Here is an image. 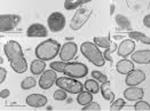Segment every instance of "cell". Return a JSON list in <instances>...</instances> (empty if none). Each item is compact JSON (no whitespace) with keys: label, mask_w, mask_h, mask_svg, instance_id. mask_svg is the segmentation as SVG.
<instances>
[{"label":"cell","mask_w":150,"mask_h":111,"mask_svg":"<svg viewBox=\"0 0 150 111\" xmlns=\"http://www.w3.org/2000/svg\"><path fill=\"white\" fill-rule=\"evenodd\" d=\"M93 11L91 8L87 7H79L77 9V12L75 13V15L72 16L71 18V22H70V29L78 31L80 30L84 25L87 23V21L89 20V17L92 16Z\"/></svg>","instance_id":"6"},{"label":"cell","mask_w":150,"mask_h":111,"mask_svg":"<svg viewBox=\"0 0 150 111\" xmlns=\"http://www.w3.org/2000/svg\"><path fill=\"white\" fill-rule=\"evenodd\" d=\"M5 55L7 56L12 69L16 74H24L28 70V63L24 57L21 45L15 40H8L4 46Z\"/></svg>","instance_id":"1"},{"label":"cell","mask_w":150,"mask_h":111,"mask_svg":"<svg viewBox=\"0 0 150 111\" xmlns=\"http://www.w3.org/2000/svg\"><path fill=\"white\" fill-rule=\"evenodd\" d=\"M134 109L137 111H149L150 110V104L147 101L143 100H139L138 102L134 105Z\"/></svg>","instance_id":"31"},{"label":"cell","mask_w":150,"mask_h":111,"mask_svg":"<svg viewBox=\"0 0 150 111\" xmlns=\"http://www.w3.org/2000/svg\"><path fill=\"white\" fill-rule=\"evenodd\" d=\"M100 90H101V95H102V98L104 100L110 101V102H112L113 100H115V93H113L112 90H111V88H110V83L109 81L103 83L100 87Z\"/></svg>","instance_id":"20"},{"label":"cell","mask_w":150,"mask_h":111,"mask_svg":"<svg viewBox=\"0 0 150 111\" xmlns=\"http://www.w3.org/2000/svg\"><path fill=\"white\" fill-rule=\"evenodd\" d=\"M26 36L29 38H46L48 29L41 23H33L26 29Z\"/></svg>","instance_id":"12"},{"label":"cell","mask_w":150,"mask_h":111,"mask_svg":"<svg viewBox=\"0 0 150 111\" xmlns=\"http://www.w3.org/2000/svg\"><path fill=\"white\" fill-rule=\"evenodd\" d=\"M93 101V94L91 93V92H88V90H83V92H80L79 94H78V96H77V102H78V104H80V105H86L88 103H91Z\"/></svg>","instance_id":"23"},{"label":"cell","mask_w":150,"mask_h":111,"mask_svg":"<svg viewBox=\"0 0 150 111\" xmlns=\"http://www.w3.org/2000/svg\"><path fill=\"white\" fill-rule=\"evenodd\" d=\"M92 77H93L94 79H96V80H98L99 83H101V84L109 81V80H108V77H107V74H104L103 72H101V71H98V70H94V71H92Z\"/></svg>","instance_id":"29"},{"label":"cell","mask_w":150,"mask_h":111,"mask_svg":"<svg viewBox=\"0 0 150 111\" xmlns=\"http://www.w3.org/2000/svg\"><path fill=\"white\" fill-rule=\"evenodd\" d=\"M93 42L95 45H98L99 47H102V48H108L110 45H111V40L109 39L108 37H94L93 39Z\"/></svg>","instance_id":"25"},{"label":"cell","mask_w":150,"mask_h":111,"mask_svg":"<svg viewBox=\"0 0 150 111\" xmlns=\"http://www.w3.org/2000/svg\"><path fill=\"white\" fill-rule=\"evenodd\" d=\"M144 96V89L138 86H128L124 90V98L127 101H139Z\"/></svg>","instance_id":"14"},{"label":"cell","mask_w":150,"mask_h":111,"mask_svg":"<svg viewBox=\"0 0 150 111\" xmlns=\"http://www.w3.org/2000/svg\"><path fill=\"white\" fill-rule=\"evenodd\" d=\"M77 52H78V46L77 44L74 41H67L65 44H63L61 46V49H60V59L64 62H70L74 60L76 55H77Z\"/></svg>","instance_id":"9"},{"label":"cell","mask_w":150,"mask_h":111,"mask_svg":"<svg viewBox=\"0 0 150 111\" xmlns=\"http://www.w3.org/2000/svg\"><path fill=\"white\" fill-rule=\"evenodd\" d=\"M26 104L32 107V108H42L47 104V98L42 94H31L29 96H26L25 100Z\"/></svg>","instance_id":"15"},{"label":"cell","mask_w":150,"mask_h":111,"mask_svg":"<svg viewBox=\"0 0 150 111\" xmlns=\"http://www.w3.org/2000/svg\"><path fill=\"white\" fill-rule=\"evenodd\" d=\"M116 70H117L118 74H129L132 70H134V62L132 60L123 59L116 64Z\"/></svg>","instance_id":"17"},{"label":"cell","mask_w":150,"mask_h":111,"mask_svg":"<svg viewBox=\"0 0 150 111\" xmlns=\"http://www.w3.org/2000/svg\"><path fill=\"white\" fill-rule=\"evenodd\" d=\"M55 85L59 88H62L64 90H67L70 94H79L80 92L84 90V84H81L80 81H78L75 78L64 76V77H59Z\"/></svg>","instance_id":"4"},{"label":"cell","mask_w":150,"mask_h":111,"mask_svg":"<svg viewBox=\"0 0 150 111\" xmlns=\"http://www.w3.org/2000/svg\"><path fill=\"white\" fill-rule=\"evenodd\" d=\"M128 38L133 39L134 41H140L143 45H150V37H148L147 35H144L143 32L140 31H129L128 32Z\"/></svg>","instance_id":"19"},{"label":"cell","mask_w":150,"mask_h":111,"mask_svg":"<svg viewBox=\"0 0 150 111\" xmlns=\"http://www.w3.org/2000/svg\"><path fill=\"white\" fill-rule=\"evenodd\" d=\"M53 96H54V100H56V101H65L68 98V92L62 89V88H57L54 92Z\"/></svg>","instance_id":"30"},{"label":"cell","mask_w":150,"mask_h":111,"mask_svg":"<svg viewBox=\"0 0 150 111\" xmlns=\"http://www.w3.org/2000/svg\"><path fill=\"white\" fill-rule=\"evenodd\" d=\"M144 80H146V74L141 69H134L129 74H127L125 84L127 86H139Z\"/></svg>","instance_id":"11"},{"label":"cell","mask_w":150,"mask_h":111,"mask_svg":"<svg viewBox=\"0 0 150 111\" xmlns=\"http://www.w3.org/2000/svg\"><path fill=\"white\" fill-rule=\"evenodd\" d=\"M126 102L124 99H117L113 100L110 104V111H118L120 109H123L125 107Z\"/></svg>","instance_id":"27"},{"label":"cell","mask_w":150,"mask_h":111,"mask_svg":"<svg viewBox=\"0 0 150 111\" xmlns=\"http://www.w3.org/2000/svg\"><path fill=\"white\" fill-rule=\"evenodd\" d=\"M135 49V41L133 39H125L120 42V45L117 48V54L118 56L122 57H127L129 55H132Z\"/></svg>","instance_id":"13"},{"label":"cell","mask_w":150,"mask_h":111,"mask_svg":"<svg viewBox=\"0 0 150 111\" xmlns=\"http://www.w3.org/2000/svg\"><path fill=\"white\" fill-rule=\"evenodd\" d=\"M89 110H94V111H100L101 110V105L96 102H91L86 105L83 107V111H89Z\"/></svg>","instance_id":"32"},{"label":"cell","mask_w":150,"mask_h":111,"mask_svg":"<svg viewBox=\"0 0 150 111\" xmlns=\"http://www.w3.org/2000/svg\"><path fill=\"white\" fill-rule=\"evenodd\" d=\"M65 16L60 12L52 13L47 18V25L50 32H61L65 28Z\"/></svg>","instance_id":"7"},{"label":"cell","mask_w":150,"mask_h":111,"mask_svg":"<svg viewBox=\"0 0 150 111\" xmlns=\"http://www.w3.org/2000/svg\"><path fill=\"white\" fill-rule=\"evenodd\" d=\"M143 24L146 28L150 29V14H147L144 17H143Z\"/></svg>","instance_id":"35"},{"label":"cell","mask_w":150,"mask_h":111,"mask_svg":"<svg viewBox=\"0 0 150 111\" xmlns=\"http://www.w3.org/2000/svg\"><path fill=\"white\" fill-rule=\"evenodd\" d=\"M60 49H61V45L57 40L46 39L36 47L35 54H36V57L39 60L50 61L57 56V54L60 53Z\"/></svg>","instance_id":"2"},{"label":"cell","mask_w":150,"mask_h":111,"mask_svg":"<svg viewBox=\"0 0 150 111\" xmlns=\"http://www.w3.org/2000/svg\"><path fill=\"white\" fill-rule=\"evenodd\" d=\"M113 38H115V39H122L123 37H122V36H115Z\"/></svg>","instance_id":"37"},{"label":"cell","mask_w":150,"mask_h":111,"mask_svg":"<svg viewBox=\"0 0 150 111\" xmlns=\"http://www.w3.org/2000/svg\"><path fill=\"white\" fill-rule=\"evenodd\" d=\"M112 1H116V0H112Z\"/></svg>","instance_id":"38"},{"label":"cell","mask_w":150,"mask_h":111,"mask_svg":"<svg viewBox=\"0 0 150 111\" xmlns=\"http://www.w3.org/2000/svg\"><path fill=\"white\" fill-rule=\"evenodd\" d=\"M91 1H93V0H65L63 6L67 11H75V9H78L83 5L88 4Z\"/></svg>","instance_id":"22"},{"label":"cell","mask_w":150,"mask_h":111,"mask_svg":"<svg viewBox=\"0 0 150 111\" xmlns=\"http://www.w3.org/2000/svg\"><path fill=\"white\" fill-rule=\"evenodd\" d=\"M36 85H37V81H36V79L33 77H26V78H24L22 80V83H21V88L26 90V89L33 88Z\"/></svg>","instance_id":"26"},{"label":"cell","mask_w":150,"mask_h":111,"mask_svg":"<svg viewBox=\"0 0 150 111\" xmlns=\"http://www.w3.org/2000/svg\"><path fill=\"white\" fill-rule=\"evenodd\" d=\"M131 59L138 64H150V49L137 50L132 54Z\"/></svg>","instance_id":"16"},{"label":"cell","mask_w":150,"mask_h":111,"mask_svg":"<svg viewBox=\"0 0 150 111\" xmlns=\"http://www.w3.org/2000/svg\"><path fill=\"white\" fill-rule=\"evenodd\" d=\"M117 48H118V46H117L115 42H111V45H110L108 48H105V49H104L103 56H104L105 61H109V62H111V63H112L113 60H112V57L110 56V54H111L112 52H115V50H117Z\"/></svg>","instance_id":"28"},{"label":"cell","mask_w":150,"mask_h":111,"mask_svg":"<svg viewBox=\"0 0 150 111\" xmlns=\"http://www.w3.org/2000/svg\"><path fill=\"white\" fill-rule=\"evenodd\" d=\"M63 74L68 77L79 79L84 78L88 74V68L86 64L81 62H65V65L63 68Z\"/></svg>","instance_id":"5"},{"label":"cell","mask_w":150,"mask_h":111,"mask_svg":"<svg viewBox=\"0 0 150 111\" xmlns=\"http://www.w3.org/2000/svg\"><path fill=\"white\" fill-rule=\"evenodd\" d=\"M46 69V63L42 60H35V61L31 62V65H30V71L32 74H41Z\"/></svg>","instance_id":"21"},{"label":"cell","mask_w":150,"mask_h":111,"mask_svg":"<svg viewBox=\"0 0 150 111\" xmlns=\"http://www.w3.org/2000/svg\"><path fill=\"white\" fill-rule=\"evenodd\" d=\"M7 77V70L4 66H0V83L2 84Z\"/></svg>","instance_id":"33"},{"label":"cell","mask_w":150,"mask_h":111,"mask_svg":"<svg viewBox=\"0 0 150 111\" xmlns=\"http://www.w3.org/2000/svg\"><path fill=\"white\" fill-rule=\"evenodd\" d=\"M57 80V74L56 71H54L53 69L50 70H45L42 74H40L38 85L41 89H50L53 85H55Z\"/></svg>","instance_id":"10"},{"label":"cell","mask_w":150,"mask_h":111,"mask_svg":"<svg viewBox=\"0 0 150 111\" xmlns=\"http://www.w3.org/2000/svg\"><path fill=\"white\" fill-rule=\"evenodd\" d=\"M115 21H116V23L117 25L119 26V28H122V29H124L126 31H132V23H131V21L126 17L125 15H123V14H117L116 16H115Z\"/></svg>","instance_id":"18"},{"label":"cell","mask_w":150,"mask_h":111,"mask_svg":"<svg viewBox=\"0 0 150 111\" xmlns=\"http://www.w3.org/2000/svg\"><path fill=\"white\" fill-rule=\"evenodd\" d=\"M9 95H11L9 89L5 88V89H1V90H0V98H1V99H7Z\"/></svg>","instance_id":"34"},{"label":"cell","mask_w":150,"mask_h":111,"mask_svg":"<svg viewBox=\"0 0 150 111\" xmlns=\"http://www.w3.org/2000/svg\"><path fill=\"white\" fill-rule=\"evenodd\" d=\"M110 9H111V11H110V14L112 15V14H113V11H115V5H111V6H110Z\"/></svg>","instance_id":"36"},{"label":"cell","mask_w":150,"mask_h":111,"mask_svg":"<svg viewBox=\"0 0 150 111\" xmlns=\"http://www.w3.org/2000/svg\"><path fill=\"white\" fill-rule=\"evenodd\" d=\"M80 52L84 55L85 59H87L92 64L95 66H103L105 64V59L103 54L101 53L100 48L98 45L91 41H85L80 46Z\"/></svg>","instance_id":"3"},{"label":"cell","mask_w":150,"mask_h":111,"mask_svg":"<svg viewBox=\"0 0 150 111\" xmlns=\"http://www.w3.org/2000/svg\"><path fill=\"white\" fill-rule=\"evenodd\" d=\"M21 22V16L16 14H1L0 15V31L8 32L15 29Z\"/></svg>","instance_id":"8"},{"label":"cell","mask_w":150,"mask_h":111,"mask_svg":"<svg viewBox=\"0 0 150 111\" xmlns=\"http://www.w3.org/2000/svg\"><path fill=\"white\" fill-rule=\"evenodd\" d=\"M84 87L85 89L91 92L92 94H98L99 90H100V85H99V81L96 79H87L85 83H84Z\"/></svg>","instance_id":"24"}]
</instances>
